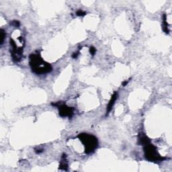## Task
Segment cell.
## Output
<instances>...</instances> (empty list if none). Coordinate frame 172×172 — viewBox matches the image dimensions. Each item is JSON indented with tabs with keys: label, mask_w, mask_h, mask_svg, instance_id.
Instances as JSON below:
<instances>
[{
	"label": "cell",
	"mask_w": 172,
	"mask_h": 172,
	"mask_svg": "<svg viewBox=\"0 0 172 172\" xmlns=\"http://www.w3.org/2000/svg\"><path fill=\"white\" fill-rule=\"evenodd\" d=\"M144 155L147 161L153 163H159L164 161L167 158L159 154L156 147L151 143V142L143 146Z\"/></svg>",
	"instance_id": "obj_3"
},
{
	"label": "cell",
	"mask_w": 172,
	"mask_h": 172,
	"mask_svg": "<svg viewBox=\"0 0 172 172\" xmlns=\"http://www.w3.org/2000/svg\"><path fill=\"white\" fill-rule=\"evenodd\" d=\"M77 139L84 146V152L86 154H90L94 152L98 147V140L94 135L88 133H81L78 134Z\"/></svg>",
	"instance_id": "obj_2"
},
{
	"label": "cell",
	"mask_w": 172,
	"mask_h": 172,
	"mask_svg": "<svg viewBox=\"0 0 172 172\" xmlns=\"http://www.w3.org/2000/svg\"><path fill=\"white\" fill-rule=\"evenodd\" d=\"M10 54L12 61L14 63H18L22 60L23 57L24 47H18L16 43L13 38L10 39Z\"/></svg>",
	"instance_id": "obj_4"
},
{
	"label": "cell",
	"mask_w": 172,
	"mask_h": 172,
	"mask_svg": "<svg viewBox=\"0 0 172 172\" xmlns=\"http://www.w3.org/2000/svg\"><path fill=\"white\" fill-rule=\"evenodd\" d=\"M118 97V93L117 91H114V93L112 94V97L110 100L108 104L107 105V108H106V112H105V116H108V114H110V112H111L112 108H113L114 104H115V102L117 100V98Z\"/></svg>",
	"instance_id": "obj_6"
},
{
	"label": "cell",
	"mask_w": 172,
	"mask_h": 172,
	"mask_svg": "<svg viewBox=\"0 0 172 172\" xmlns=\"http://www.w3.org/2000/svg\"><path fill=\"white\" fill-rule=\"evenodd\" d=\"M10 24L11 25V26L16 27V28H19L20 26V23L19 21H18V20H13V21H11Z\"/></svg>",
	"instance_id": "obj_12"
},
{
	"label": "cell",
	"mask_w": 172,
	"mask_h": 172,
	"mask_svg": "<svg viewBox=\"0 0 172 172\" xmlns=\"http://www.w3.org/2000/svg\"><path fill=\"white\" fill-rule=\"evenodd\" d=\"M96 52V48L94 47H93V46H91V47H89V53L91 54V56H94Z\"/></svg>",
	"instance_id": "obj_13"
},
{
	"label": "cell",
	"mask_w": 172,
	"mask_h": 172,
	"mask_svg": "<svg viewBox=\"0 0 172 172\" xmlns=\"http://www.w3.org/2000/svg\"><path fill=\"white\" fill-rule=\"evenodd\" d=\"M87 14V12L86 11H85L84 10H79L76 11V15L77 16L79 17H84Z\"/></svg>",
	"instance_id": "obj_11"
},
{
	"label": "cell",
	"mask_w": 172,
	"mask_h": 172,
	"mask_svg": "<svg viewBox=\"0 0 172 172\" xmlns=\"http://www.w3.org/2000/svg\"><path fill=\"white\" fill-rule=\"evenodd\" d=\"M151 139L147 136V135L143 133V132H140L138 135V144L140 145L144 146L148 143H151Z\"/></svg>",
	"instance_id": "obj_7"
},
{
	"label": "cell",
	"mask_w": 172,
	"mask_h": 172,
	"mask_svg": "<svg viewBox=\"0 0 172 172\" xmlns=\"http://www.w3.org/2000/svg\"><path fill=\"white\" fill-rule=\"evenodd\" d=\"M68 167H69V165H68V161L67 159V155H66V154H65V153H63V154L62 155L59 168L60 170L67 171Z\"/></svg>",
	"instance_id": "obj_8"
},
{
	"label": "cell",
	"mask_w": 172,
	"mask_h": 172,
	"mask_svg": "<svg viewBox=\"0 0 172 172\" xmlns=\"http://www.w3.org/2000/svg\"><path fill=\"white\" fill-rule=\"evenodd\" d=\"M163 30H164V33L166 34H169V30L168 28V23L167 22V16L166 13H164L163 14Z\"/></svg>",
	"instance_id": "obj_9"
},
{
	"label": "cell",
	"mask_w": 172,
	"mask_h": 172,
	"mask_svg": "<svg viewBox=\"0 0 172 172\" xmlns=\"http://www.w3.org/2000/svg\"><path fill=\"white\" fill-rule=\"evenodd\" d=\"M6 37V31L4 30V29H1V45H2L4 44V40H5V38Z\"/></svg>",
	"instance_id": "obj_10"
},
{
	"label": "cell",
	"mask_w": 172,
	"mask_h": 172,
	"mask_svg": "<svg viewBox=\"0 0 172 172\" xmlns=\"http://www.w3.org/2000/svg\"><path fill=\"white\" fill-rule=\"evenodd\" d=\"M79 53H80L79 50H77V52H73V55H72V58H73V59H77V57L79 56Z\"/></svg>",
	"instance_id": "obj_14"
},
{
	"label": "cell",
	"mask_w": 172,
	"mask_h": 172,
	"mask_svg": "<svg viewBox=\"0 0 172 172\" xmlns=\"http://www.w3.org/2000/svg\"><path fill=\"white\" fill-rule=\"evenodd\" d=\"M128 81H129V80H127V81H123L122 82V86L124 87V86H125L126 85H127L128 83Z\"/></svg>",
	"instance_id": "obj_16"
},
{
	"label": "cell",
	"mask_w": 172,
	"mask_h": 172,
	"mask_svg": "<svg viewBox=\"0 0 172 172\" xmlns=\"http://www.w3.org/2000/svg\"><path fill=\"white\" fill-rule=\"evenodd\" d=\"M29 65L32 71L36 75L47 74L52 70L51 65L42 58L39 51L30 54L29 56Z\"/></svg>",
	"instance_id": "obj_1"
},
{
	"label": "cell",
	"mask_w": 172,
	"mask_h": 172,
	"mask_svg": "<svg viewBox=\"0 0 172 172\" xmlns=\"http://www.w3.org/2000/svg\"><path fill=\"white\" fill-rule=\"evenodd\" d=\"M51 105L58 108L59 114L61 117H68L70 119L72 118L73 114H74V108L68 106L65 104V103L57 102L55 103H51Z\"/></svg>",
	"instance_id": "obj_5"
},
{
	"label": "cell",
	"mask_w": 172,
	"mask_h": 172,
	"mask_svg": "<svg viewBox=\"0 0 172 172\" xmlns=\"http://www.w3.org/2000/svg\"><path fill=\"white\" fill-rule=\"evenodd\" d=\"M43 151H44V150H43L42 149H35V152L38 154V153L43 152Z\"/></svg>",
	"instance_id": "obj_15"
}]
</instances>
